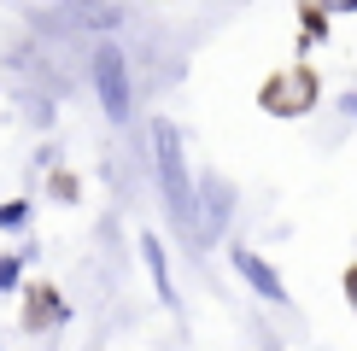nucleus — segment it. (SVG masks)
<instances>
[{
  "mask_svg": "<svg viewBox=\"0 0 357 351\" xmlns=\"http://www.w3.org/2000/svg\"><path fill=\"white\" fill-rule=\"evenodd\" d=\"M88 82H94L100 111H106L117 129L135 117V77H129V53L117 47L112 36H94V53H88Z\"/></svg>",
  "mask_w": 357,
  "mask_h": 351,
  "instance_id": "nucleus-2",
  "label": "nucleus"
},
{
  "mask_svg": "<svg viewBox=\"0 0 357 351\" xmlns=\"http://www.w3.org/2000/svg\"><path fill=\"white\" fill-rule=\"evenodd\" d=\"M146 141H153V176H158V194H165L170 223L193 234V199H199V182L188 176V153H182V129L170 117H153L146 123Z\"/></svg>",
  "mask_w": 357,
  "mask_h": 351,
  "instance_id": "nucleus-1",
  "label": "nucleus"
},
{
  "mask_svg": "<svg viewBox=\"0 0 357 351\" xmlns=\"http://www.w3.org/2000/svg\"><path fill=\"white\" fill-rule=\"evenodd\" d=\"M0 228H29V199H12V205H0Z\"/></svg>",
  "mask_w": 357,
  "mask_h": 351,
  "instance_id": "nucleus-8",
  "label": "nucleus"
},
{
  "mask_svg": "<svg viewBox=\"0 0 357 351\" xmlns=\"http://www.w3.org/2000/svg\"><path fill=\"white\" fill-rule=\"evenodd\" d=\"M310 94H317L310 70H281V77L264 88V106L281 111V117H293V111H305V106H310Z\"/></svg>",
  "mask_w": 357,
  "mask_h": 351,
  "instance_id": "nucleus-6",
  "label": "nucleus"
},
{
  "mask_svg": "<svg viewBox=\"0 0 357 351\" xmlns=\"http://www.w3.org/2000/svg\"><path fill=\"white\" fill-rule=\"evenodd\" d=\"M229 263H234V275L258 292V299H270V304H287V287H281V275H275V263L270 258H258L252 246H229Z\"/></svg>",
  "mask_w": 357,
  "mask_h": 351,
  "instance_id": "nucleus-5",
  "label": "nucleus"
},
{
  "mask_svg": "<svg viewBox=\"0 0 357 351\" xmlns=\"http://www.w3.org/2000/svg\"><path fill=\"white\" fill-rule=\"evenodd\" d=\"M129 12L112 0H65L59 6V29H88V36H117Z\"/></svg>",
  "mask_w": 357,
  "mask_h": 351,
  "instance_id": "nucleus-4",
  "label": "nucleus"
},
{
  "mask_svg": "<svg viewBox=\"0 0 357 351\" xmlns=\"http://www.w3.org/2000/svg\"><path fill=\"white\" fill-rule=\"evenodd\" d=\"M18 275H24V258H18V252H6V258H0V292L18 287Z\"/></svg>",
  "mask_w": 357,
  "mask_h": 351,
  "instance_id": "nucleus-9",
  "label": "nucleus"
},
{
  "mask_svg": "<svg viewBox=\"0 0 357 351\" xmlns=\"http://www.w3.org/2000/svg\"><path fill=\"white\" fill-rule=\"evenodd\" d=\"M340 6H357V0H340Z\"/></svg>",
  "mask_w": 357,
  "mask_h": 351,
  "instance_id": "nucleus-11",
  "label": "nucleus"
},
{
  "mask_svg": "<svg viewBox=\"0 0 357 351\" xmlns=\"http://www.w3.org/2000/svg\"><path fill=\"white\" fill-rule=\"evenodd\" d=\"M141 263H146V275H153V287H158V304H165V311H182L176 281H170V258H165V246H158V234H141Z\"/></svg>",
  "mask_w": 357,
  "mask_h": 351,
  "instance_id": "nucleus-7",
  "label": "nucleus"
},
{
  "mask_svg": "<svg viewBox=\"0 0 357 351\" xmlns=\"http://www.w3.org/2000/svg\"><path fill=\"white\" fill-rule=\"evenodd\" d=\"M340 111H346V117H357V88H351L346 100H340Z\"/></svg>",
  "mask_w": 357,
  "mask_h": 351,
  "instance_id": "nucleus-10",
  "label": "nucleus"
},
{
  "mask_svg": "<svg viewBox=\"0 0 357 351\" xmlns=\"http://www.w3.org/2000/svg\"><path fill=\"white\" fill-rule=\"evenodd\" d=\"M229 217H234V187L222 182V176H205V182H199V199H193V240L211 246L217 234L229 228Z\"/></svg>",
  "mask_w": 357,
  "mask_h": 351,
  "instance_id": "nucleus-3",
  "label": "nucleus"
}]
</instances>
